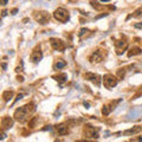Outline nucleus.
<instances>
[{"label": "nucleus", "instance_id": "nucleus-9", "mask_svg": "<svg viewBox=\"0 0 142 142\" xmlns=\"http://www.w3.org/2000/svg\"><path fill=\"white\" fill-rule=\"evenodd\" d=\"M13 125V121H12L11 117H4L1 121V127L2 129H8Z\"/></svg>", "mask_w": 142, "mask_h": 142}, {"label": "nucleus", "instance_id": "nucleus-10", "mask_svg": "<svg viewBox=\"0 0 142 142\" xmlns=\"http://www.w3.org/2000/svg\"><path fill=\"white\" fill-rule=\"evenodd\" d=\"M115 45H116V50H117V53L118 54H121L123 52V50H125V47H127V43L125 42H123V40H118V42H116L115 43Z\"/></svg>", "mask_w": 142, "mask_h": 142}, {"label": "nucleus", "instance_id": "nucleus-14", "mask_svg": "<svg viewBox=\"0 0 142 142\" xmlns=\"http://www.w3.org/2000/svg\"><path fill=\"white\" fill-rule=\"evenodd\" d=\"M141 113H142L141 110H131L129 114H128L127 117L129 118V120H136V118L141 115Z\"/></svg>", "mask_w": 142, "mask_h": 142}, {"label": "nucleus", "instance_id": "nucleus-12", "mask_svg": "<svg viewBox=\"0 0 142 142\" xmlns=\"http://www.w3.org/2000/svg\"><path fill=\"white\" fill-rule=\"evenodd\" d=\"M42 57H43V54H42V52H40V50H36L32 53V56H31V60H32L33 63H38V62L42 59Z\"/></svg>", "mask_w": 142, "mask_h": 142}, {"label": "nucleus", "instance_id": "nucleus-11", "mask_svg": "<svg viewBox=\"0 0 142 142\" xmlns=\"http://www.w3.org/2000/svg\"><path fill=\"white\" fill-rule=\"evenodd\" d=\"M56 131L58 135H65L69 133V129L66 127V124H58L56 125Z\"/></svg>", "mask_w": 142, "mask_h": 142}, {"label": "nucleus", "instance_id": "nucleus-6", "mask_svg": "<svg viewBox=\"0 0 142 142\" xmlns=\"http://www.w3.org/2000/svg\"><path fill=\"white\" fill-rule=\"evenodd\" d=\"M85 135L89 137H94V139H97L98 137V129H95L94 127H90V125H88L87 129H85Z\"/></svg>", "mask_w": 142, "mask_h": 142}, {"label": "nucleus", "instance_id": "nucleus-5", "mask_svg": "<svg viewBox=\"0 0 142 142\" xmlns=\"http://www.w3.org/2000/svg\"><path fill=\"white\" fill-rule=\"evenodd\" d=\"M50 42H51V45L53 46V49L58 50V51H63V50L65 49V44H64V43L62 42L60 39H57V38H51V39H50Z\"/></svg>", "mask_w": 142, "mask_h": 142}, {"label": "nucleus", "instance_id": "nucleus-2", "mask_svg": "<svg viewBox=\"0 0 142 142\" xmlns=\"http://www.w3.org/2000/svg\"><path fill=\"white\" fill-rule=\"evenodd\" d=\"M54 19L58 21H60V23H66V21L69 20V18H70V16H69V12L66 11V9L64 8H58L54 11V14H53Z\"/></svg>", "mask_w": 142, "mask_h": 142}, {"label": "nucleus", "instance_id": "nucleus-16", "mask_svg": "<svg viewBox=\"0 0 142 142\" xmlns=\"http://www.w3.org/2000/svg\"><path fill=\"white\" fill-rule=\"evenodd\" d=\"M54 79H57L59 83H64L66 80V75H64V73H62V75H57V76H53Z\"/></svg>", "mask_w": 142, "mask_h": 142}, {"label": "nucleus", "instance_id": "nucleus-17", "mask_svg": "<svg viewBox=\"0 0 142 142\" xmlns=\"http://www.w3.org/2000/svg\"><path fill=\"white\" fill-rule=\"evenodd\" d=\"M12 96H13V91H5L4 95H2V98H4V101H8V99L12 98Z\"/></svg>", "mask_w": 142, "mask_h": 142}, {"label": "nucleus", "instance_id": "nucleus-15", "mask_svg": "<svg viewBox=\"0 0 142 142\" xmlns=\"http://www.w3.org/2000/svg\"><path fill=\"white\" fill-rule=\"evenodd\" d=\"M140 52H142V51H141V49H140V47L134 46V47H133V49H130V52H129V53H128V56H129V57L135 56V54H139Z\"/></svg>", "mask_w": 142, "mask_h": 142}, {"label": "nucleus", "instance_id": "nucleus-23", "mask_svg": "<svg viewBox=\"0 0 142 142\" xmlns=\"http://www.w3.org/2000/svg\"><path fill=\"white\" fill-rule=\"evenodd\" d=\"M101 1H105V2H108V1H109V0H101Z\"/></svg>", "mask_w": 142, "mask_h": 142}, {"label": "nucleus", "instance_id": "nucleus-7", "mask_svg": "<svg viewBox=\"0 0 142 142\" xmlns=\"http://www.w3.org/2000/svg\"><path fill=\"white\" fill-rule=\"evenodd\" d=\"M102 51H97V52H94L92 56L90 57V62L91 63H99V62L103 59V53H101Z\"/></svg>", "mask_w": 142, "mask_h": 142}, {"label": "nucleus", "instance_id": "nucleus-19", "mask_svg": "<svg viewBox=\"0 0 142 142\" xmlns=\"http://www.w3.org/2000/svg\"><path fill=\"white\" fill-rule=\"evenodd\" d=\"M142 16V8H139L137 11L134 12V17H141Z\"/></svg>", "mask_w": 142, "mask_h": 142}, {"label": "nucleus", "instance_id": "nucleus-22", "mask_svg": "<svg viewBox=\"0 0 142 142\" xmlns=\"http://www.w3.org/2000/svg\"><path fill=\"white\" fill-rule=\"evenodd\" d=\"M2 69H4V70H6V64H5V63L2 64Z\"/></svg>", "mask_w": 142, "mask_h": 142}, {"label": "nucleus", "instance_id": "nucleus-20", "mask_svg": "<svg viewBox=\"0 0 142 142\" xmlns=\"http://www.w3.org/2000/svg\"><path fill=\"white\" fill-rule=\"evenodd\" d=\"M135 27H136V28H142V23H137V24H135Z\"/></svg>", "mask_w": 142, "mask_h": 142}, {"label": "nucleus", "instance_id": "nucleus-4", "mask_svg": "<svg viewBox=\"0 0 142 142\" xmlns=\"http://www.w3.org/2000/svg\"><path fill=\"white\" fill-rule=\"evenodd\" d=\"M34 18H36V20L38 21V23H40V24H45L47 20H49V13L47 12H37V13L34 14Z\"/></svg>", "mask_w": 142, "mask_h": 142}, {"label": "nucleus", "instance_id": "nucleus-18", "mask_svg": "<svg viewBox=\"0 0 142 142\" xmlns=\"http://www.w3.org/2000/svg\"><path fill=\"white\" fill-rule=\"evenodd\" d=\"M66 65V63L65 62H58V63H56L54 64V69H56V70H58V69H62V68H64V66Z\"/></svg>", "mask_w": 142, "mask_h": 142}, {"label": "nucleus", "instance_id": "nucleus-8", "mask_svg": "<svg viewBox=\"0 0 142 142\" xmlns=\"http://www.w3.org/2000/svg\"><path fill=\"white\" fill-rule=\"evenodd\" d=\"M84 77L87 78V79L91 80V82L96 83L97 85H99V76L95 75V73H91V72H88V73H85L84 75Z\"/></svg>", "mask_w": 142, "mask_h": 142}, {"label": "nucleus", "instance_id": "nucleus-13", "mask_svg": "<svg viewBox=\"0 0 142 142\" xmlns=\"http://www.w3.org/2000/svg\"><path fill=\"white\" fill-rule=\"evenodd\" d=\"M141 130H142V127H140V125H136V127L131 128V129L123 131V135H134V134H137V133H140Z\"/></svg>", "mask_w": 142, "mask_h": 142}, {"label": "nucleus", "instance_id": "nucleus-21", "mask_svg": "<svg viewBox=\"0 0 142 142\" xmlns=\"http://www.w3.org/2000/svg\"><path fill=\"white\" fill-rule=\"evenodd\" d=\"M1 4H2V5H5V4H7V0H1Z\"/></svg>", "mask_w": 142, "mask_h": 142}, {"label": "nucleus", "instance_id": "nucleus-1", "mask_svg": "<svg viewBox=\"0 0 142 142\" xmlns=\"http://www.w3.org/2000/svg\"><path fill=\"white\" fill-rule=\"evenodd\" d=\"M31 106H33L32 104H27V105H25V106L19 108L18 110L16 111V114H14V117H16L18 121H21V122L25 121L26 118H27L33 111H34V108L31 109Z\"/></svg>", "mask_w": 142, "mask_h": 142}, {"label": "nucleus", "instance_id": "nucleus-3", "mask_svg": "<svg viewBox=\"0 0 142 142\" xmlns=\"http://www.w3.org/2000/svg\"><path fill=\"white\" fill-rule=\"evenodd\" d=\"M103 80H104L105 88H108V89H111V88H114L116 84H117V79H116L113 75H105L103 78Z\"/></svg>", "mask_w": 142, "mask_h": 142}]
</instances>
